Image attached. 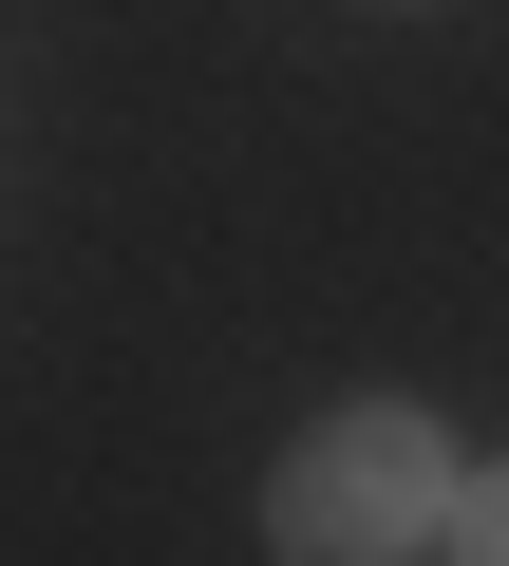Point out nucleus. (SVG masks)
<instances>
[{"instance_id":"1","label":"nucleus","mask_w":509,"mask_h":566,"mask_svg":"<svg viewBox=\"0 0 509 566\" xmlns=\"http://www.w3.org/2000/svg\"><path fill=\"white\" fill-rule=\"evenodd\" d=\"M265 547L284 566H415V547H453V434L415 397H340L265 472Z\"/></svg>"},{"instance_id":"2","label":"nucleus","mask_w":509,"mask_h":566,"mask_svg":"<svg viewBox=\"0 0 509 566\" xmlns=\"http://www.w3.org/2000/svg\"><path fill=\"white\" fill-rule=\"evenodd\" d=\"M453 566H509V453H490V472H453Z\"/></svg>"}]
</instances>
